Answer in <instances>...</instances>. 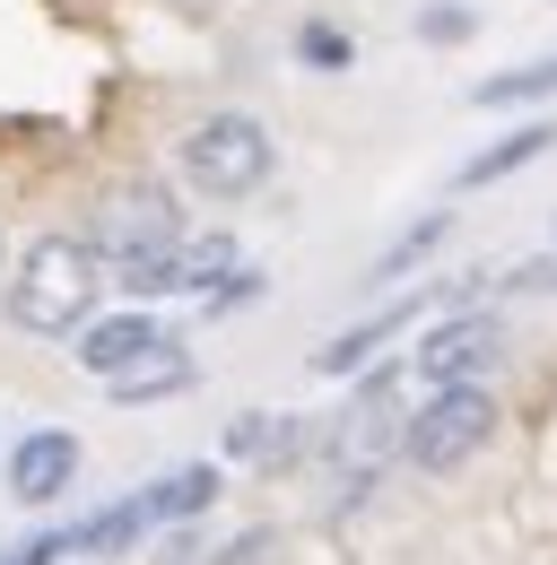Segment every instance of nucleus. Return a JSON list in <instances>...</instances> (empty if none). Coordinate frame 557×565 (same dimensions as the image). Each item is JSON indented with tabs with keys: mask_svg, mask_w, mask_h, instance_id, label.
<instances>
[{
	"mask_svg": "<svg viewBox=\"0 0 557 565\" xmlns=\"http://www.w3.org/2000/svg\"><path fill=\"white\" fill-rule=\"evenodd\" d=\"M166 244H183V210H175V192H157V183L123 192V201H114V217L96 226L105 270H114V262H132V253H166Z\"/></svg>",
	"mask_w": 557,
	"mask_h": 565,
	"instance_id": "obj_6",
	"label": "nucleus"
},
{
	"mask_svg": "<svg viewBox=\"0 0 557 565\" xmlns=\"http://www.w3.org/2000/svg\"><path fill=\"white\" fill-rule=\"evenodd\" d=\"M192 374H201V365H192L183 349H157V356H139L132 374H114L105 392H114L123 409H139V401H166V392H192Z\"/></svg>",
	"mask_w": 557,
	"mask_h": 565,
	"instance_id": "obj_14",
	"label": "nucleus"
},
{
	"mask_svg": "<svg viewBox=\"0 0 557 565\" xmlns=\"http://www.w3.org/2000/svg\"><path fill=\"white\" fill-rule=\"evenodd\" d=\"M487 435H496L487 383H435L427 409H410V426H401V461L427 470V479H444V470H462V461L480 452Z\"/></svg>",
	"mask_w": 557,
	"mask_h": 565,
	"instance_id": "obj_3",
	"label": "nucleus"
},
{
	"mask_svg": "<svg viewBox=\"0 0 557 565\" xmlns=\"http://www.w3.org/2000/svg\"><path fill=\"white\" fill-rule=\"evenodd\" d=\"M96 287H114V270L87 235H35L18 279H9V322L35 331V340H62L96 313Z\"/></svg>",
	"mask_w": 557,
	"mask_h": 565,
	"instance_id": "obj_1",
	"label": "nucleus"
},
{
	"mask_svg": "<svg viewBox=\"0 0 557 565\" xmlns=\"http://www.w3.org/2000/svg\"><path fill=\"white\" fill-rule=\"evenodd\" d=\"M70 479H78V435H62V426H35V435L9 452V495H18V504H53Z\"/></svg>",
	"mask_w": 557,
	"mask_h": 565,
	"instance_id": "obj_8",
	"label": "nucleus"
},
{
	"mask_svg": "<svg viewBox=\"0 0 557 565\" xmlns=\"http://www.w3.org/2000/svg\"><path fill=\"white\" fill-rule=\"evenodd\" d=\"M496 356H505V322L480 313V305H453L444 322H427V340L410 349V365L427 383H480Z\"/></svg>",
	"mask_w": 557,
	"mask_h": 565,
	"instance_id": "obj_5",
	"label": "nucleus"
},
{
	"mask_svg": "<svg viewBox=\"0 0 557 565\" xmlns=\"http://www.w3.org/2000/svg\"><path fill=\"white\" fill-rule=\"evenodd\" d=\"M209 504H218V470H209V461H183V470H166V479L148 488V513H157V522H192Z\"/></svg>",
	"mask_w": 557,
	"mask_h": 565,
	"instance_id": "obj_15",
	"label": "nucleus"
},
{
	"mask_svg": "<svg viewBox=\"0 0 557 565\" xmlns=\"http://www.w3.org/2000/svg\"><path fill=\"white\" fill-rule=\"evenodd\" d=\"M157 531V513H148V488L123 495V504H105V513H87L78 531H70V548H87V557H123V548H139Z\"/></svg>",
	"mask_w": 557,
	"mask_h": 565,
	"instance_id": "obj_11",
	"label": "nucleus"
},
{
	"mask_svg": "<svg viewBox=\"0 0 557 565\" xmlns=\"http://www.w3.org/2000/svg\"><path fill=\"white\" fill-rule=\"evenodd\" d=\"M157 349H175V331L132 305V313H96V322H78V349H70V356H78L96 383H114V374H132L139 356H157Z\"/></svg>",
	"mask_w": 557,
	"mask_h": 565,
	"instance_id": "obj_7",
	"label": "nucleus"
},
{
	"mask_svg": "<svg viewBox=\"0 0 557 565\" xmlns=\"http://www.w3.org/2000/svg\"><path fill=\"white\" fill-rule=\"evenodd\" d=\"M471 35H480V9H471V0H427V9H418V44L444 53V44H471Z\"/></svg>",
	"mask_w": 557,
	"mask_h": 565,
	"instance_id": "obj_19",
	"label": "nucleus"
},
{
	"mask_svg": "<svg viewBox=\"0 0 557 565\" xmlns=\"http://www.w3.org/2000/svg\"><path fill=\"white\" fill-rule=\"evenodd\" d=\"M444 235H453V210H427L410 235H392V244L375 253V279H401V270H418V262H427V253H435Z\"/></svg>",
	"mask_w": 557,
	"mask_h": 565,
	"instance_id": "obj_17",
	"label": "nucleus"
},
{
	"mask_svg": "<svg viewBox=\"0 0 557 565\" xmlns=\"http://www.w3.org/2000/svg\"><path fill=\"white\" fill-rule=\"evenodd\" d=\"M418 322V296L410 305H383V313H375V322H357V331H340V340H332V349H314V374H357V365H366V356L383 349V340H401V331H410Z\"/></svg>",
	"mask_w": 557,
	"mask_h": 565,
	"instance_id": "obj_12",
	"label": "nucleus"
},
{
	"mask_svg": "<svg viewBox=\"0 0 557 565\" xmlns=\"http://www.w3.org/2000/svg\"><path fill=\"white\" fill-rule=\"evenodd\" d=\"M278 166V140L262 114H201L183 131V183L209 201H253Z\"/></svg>",
	"mask_w": 557,
	"mask_h": 565,
	"instance_id": "obj_2",
	"label": "nucleus"
},
{
	"mask_svg": "<svg viewBox=\"0 0 557 565\" xmlns=\"http://www.w3.org/2000/svg\"><path fill=\"white\" fill-rule=\"evenodd\" d=\"M296 452H305V418L244 409V418L227 426V461H262V470H278V461H296Z\"/></svg>",
	"mask_w": 557,
	"mask_h": 565,
	"instance_id": "obj_10",
	"label": "nucleus"
},
{
	"mask_svg": "<svg viewBox=\"0 0 557 565\" xmlns=\"http://www.w3.org/2000/svg\"><path fill=\"white\" fill-rule=\"evenodd\" d=\"M227 270H235V235H183V296H209Z\"/></svg>",
	"mask_w": 557,
	"mask_h": 565,
	"instance_id": "obj_18",
	"label": "nucleus"
},
{
	"mask_svg": "<svg viewBox=\"0 0 557 565\" xmlns=\"http://www.w3.org/2000/svg\"><path fill=\"white\" fill-rule=\"evenodd\" d=\"M262 557H278V540H271V531H244L235 548H218V565H262Z\"/></svg>",
	"mask_w": 557,
	"mask_h": 565,
	"instance_id": "obj_20",
	"label": "nucleus"
},
{
	"mask_svg": "<svg viewBox=\"0 0 557 565\" xmlns=\"http://www.w3.org/2000/svg\"><path fill=\"white\" fill-rule=\"evenodd\" d=\"M296 62L323 71V78H340L348 62H357V35H348L340 18H305V26H296Z\"/></svg>",
	"mask_w": 557,
	"mask_h": 565,
	"instance_id": "obj_16",
	"label": "nucleus"
},
{
	"mask_svg": "<svg viewBox=\"0 0 557 565\" xmlns=\"http://www.w3.org/2000/svg\"><path fill=\"white\" fill-rule=\"evenodd\" d=\"M392 383H401V374L375 365V374L357 383V401L340 409V426H332V470H340L348 495H366L375 479H383V461L401 452V426H410V418L392 409Z\"/></svg>",
	"mask_w": 557,
	"mask_h": 565,
	"instance_id": "obj_4",
	"label": "nucleus"
},
{
	"mask_svg": "<svg viewBox=\"0 0 557 565\" xmlns=\"http://www.w3.org/2000/svg\"><path fill=\"white\" fill-rule=\"evenodd\" d=\"M557 96V53H540V62H523V71H496L471 87V105L480 114H514V105H549Z\"/></svg>",
	"mask_w": 557,
	"mask_h": 565,
	"instance_id": "obj_13",
	"label": "nucleus"
},
{
	"mask_svg": "<svg viewBox=\"0 0 557 565\" xmlns=\"http://www.w3.org/2000/svg\"><path fill=\"white\" fill-rule=\"evenodd\" d=\"M549 148H557V122H549V114H540V122H514L505 140H487L480 157H462V174H453V183H462V192H480V183H505V174L540 166Z\"/></svg>",
	"mask_w": 557,
	"mask_h": 565,
	"instance_id": "obj_9",
	"label": "nucleus"
}]
</instances>
